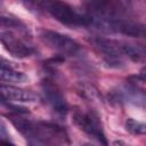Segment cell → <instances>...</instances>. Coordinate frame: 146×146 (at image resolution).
I'll use <instances>...</instances> for the list:
<instances>
[{"label":"cell","mask_w":146,"mask_h":146,"mask_svg":"<svg viewBox=\"0 0 146 146\" xmlns=\"http://www.w3.org/2000/svg\"><path fill=\"white\" fill-rule=\"evenodd\" d=\"M44 9H47L52 17L66 25H90V19L86 13L76 11L70 5L62 1H46Z\"/></svg>","instance_id":"cell-1"},{"label":"cell","mask_w":146,"mask_h":146,"mask_svg":"<svg viewBox=\"0 0 146 146\" xmlns=\"http://www.w3.org/2000/svg\"><path fill=\"white\" fill-rule=\"evenodd\" d=\"M46 146H66L68 138L66 131L54 123L38 122L33 124L32 137Z\"/></svg>","instance_id":"cell-2"},{"label":"cell","mask_w":146,"mask_h":146,"mask_svg":"<svg viewBox=\"0 0 146 146\" xmlns=\"http://www.w3.org/2000/svg\"><path fill=\"white\" fill-rule=\"evenodd\" d=\"M40 38L52 49L59 51L63 55L75 56L81 51L80 44L72 38L50 30H41Z\"/></svg>","instance_id":"cell-3"},{"label":"cell","mask_w":146,"mask_h":146,"mask_svg":"<svg viewBox=\"0 0 146 146\" xmlns=\"http://www.w3.org/2000/svg\"><path fill=\"white\" fill-rule=\"evenodd\" d=\"M0 39L5 48L15 57H27L33 54L34 49L23 38L18 36L11 30H1Z\"/></svg>","instance_id":"cell-4"},{"label":"cell","mask_w":146,"mask_h":146,"mask_svg":"<svg viewBox=\"0 0 146 146\" xmlns=\"http://www.w3.org/2000/svg\"><path fill=\"white\" fill-rule=\"evenodd\" d=\"M73 120L75 124L83 131H86L88 135L95 137L100 144L104 146H107V140L104 135V131L102 129V124L94 113H75L73 116Z\"/></svg>","instance_id":"cell-5"},{"label":"cell","mask_w":146,"mask_h":146,"mask_svg":"<svg viewBox=\"0 0 146 146\" xmlns=\"http://www.w3.org/2000/svg\"><path fill=\"white\" fill-rule=\"evenodd\" d=\"M115 95L117 99H120V102H125L139 107L146 106V91L136 86H122L117 89V91H115Z\"/></svg>","instance_id":"cell-6"},{"label":"cell","mask_w":146,"mask_h":146,"mask_svg":"<svg viewBox=\"0 0 146 146\" xmlns=\"http://www.w3.org/2000/svg\"><path fill=\"white\" fill-rule=\"evenodd\" d=\"M42 94L46 102L54 108V111L58 113H65L67 111V104L62 95V92L58 90V88L51 82L46 80L42 86Z\"/></svg>","instance_id":"cell-7"},{"label":"cell","mask_w":146,"mask_h":146,"mask_svg":"<svg viewBox=\"0 0 146 146\" xmlns=\"http://www.w3.org/2000/svg\"><path fill=\"white\" fill-rule=\"evenodd\" d=\"M1 97L2 100H13L21 103H33L38 99V96L33 91L13 86H1Z\"/></svg>","instance_id":"cell-8"},{"label":"cell","mask_w":146,"mask_h":146,"mask_svg":"<svg viewBox=\"0 0 146 146\" xmlns=\"http://www.w3.org/2000/svg\"><path fill=\"white\" fill-rule=\"evenodd\" d=\"M0 79L2 82H13V83H22L27 80V76L13 68L10 65H6L3 62H1L0 67Z\"/></svg>","instance_id":"cell-9"},{"label":"cell","mask_w":146,"mask_h":146,"mask_svg":"<svg viewBox=\"0 0 146 146\" xmlns=\"http://www.w3.org/2000/svg\"><path fill=\"white\" fill-rule=\"evenodd\" d=\"M122 51L123 56L130 58L131 60L146 64V48L138 44L122 43Z\"/></svg>","instance_id":"cell-10"},{"label":"cell","mask_w":146,"mask_h":146,"mask_svg":"<svg viewBox=\"0 0 146 146\" xmlns=\"http://www.w3.org/2000/svg\"><path fill=\"white\" fill-rule=\"evenodd\" d=\"M125 128L129 132H131L133 135H146V123L136 121L133 119L127 120Z\"/></svg>","instance_id":"cell-11"},{"label":"cell","mask_w":146,"mask_h":146,"mask_svg":"<svg viewBox=\"0 0 146 146\" xmlns=\"http://www.w3.org/2000/svg\"><path fill=\"white\" fill-rule=\"evenodd\" d=\"M1 146H14V144H11V143L5 140L3 138H1Z\"/></svg>","instance_id":"cell-12"},{"label":"cell","mask_w":146,"mask_h":146,"mask_svg":"<svg viewBox=\"0 0 146 146\" xmlns=\"http://www.w3.org/2000/svg\"><path fill=\"white\" fill-rule=\"evenodd\" d=\"M84 146H92V145H89V144H86Z\"/></svg>","instance_id":"cell-13"}]
</instances>
